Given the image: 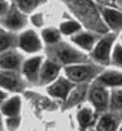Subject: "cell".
I'll list each match as a JSON object with an SVG mask.
<instances>
[{
    "instance_id": "1",
    "label": "cell",
    "mask_w": 122,
    "mask_h": 131,
    "mask_svg": "<svg viewBox=\"0 0 122 131\" xmlns=\"http://www.w3.org/2000/svg\"><path fill=\"white\" fill-rule=\"evenodd\" d=\"M70 9H72V12L76 14L75 18L82 25V27H86L87 31H93L99 35H105L109 32L100 17L98 7L94 5V3L73 2L70 3Z\"/></svg>"
},
{
    "instance_id": "2",
    "label": "cell",
    "mask_w": 122,
    "mask_h": 131,
    "mask_svg": "<svg viewBox=\"0 0 122 131\" xmlns=\"http://www.w3.org/2000/svg\"><path fill=\"white\" fill-rule=\"evenodd\" d=\"M46 57L59 63L62 67L91 62L90 57L86 53L81 51L72 42L64 41V40L54 46H50V55H46Z\"/></svg>"
},
{
    "instance_id": "3",
    "label": "cell",
    "mask_w": 122,
    "mask_h": 131,
    "mask_svg": "<svg viewBox=\"0 0 122 131\" xmlns=\"http://www.w3.org/2000/svg\"><path fill=\"white\" fill-rule=\"evenodd\" d=\"M104 67L98 66L93 62L89 63H81L75 66H68L63 67L62 75L68 79L75 85H82V84H93L96 77L102 73Z\"/></svg>"
},
{
    "instance_id": "4",
    "label": "cell",
    "mask_w": 122,
    "mask_h": 131,
    "mask_svg": "<svg viewBox=\"0 0 122 131\" xmlns=\"http://www.w3.org/2000/svg\"><path fill=\"white\" fill-rule=\"evenodd\" d=\"M118 41V35L108 32L105 35H102L100 39L98 40L95 48L93 49V51L90 53V60L98 66L107 68L110 66V57H112V51L113 48L116 45V42Z\"/></svg>"
},
{
    "instance_id": "5",
    "label": "cell",
    "mask_w": 122,
    "mask_h": 131,
    "mask_svg": "<svg viewBox=\"0 0 122 131\" xmlns=\"http://www.w3.org/2000/svg\"><path fill=\"white\" fill-rule=\"evenodd\" d=\"M17 49L26 57H34V55H40L45 45L41 40L40 32H37L35 28H26L21 34H18V41H17Z\"/></svg>"
},
{
    "instance_id": "6",
    "label": "cell",
    "mask_w": 122,
    "mask_h": 131,
    "mask_svg": "<svg viewBox=\"0 0 122 131\" xmlns=\"http://www.w3.org/2000/svg\"><path fill=\"white\" fill-rule=\"evenodd\" d=\"M28 25H30V17L22 13L14 2H12L9 12L3 18H0V27L16 35L28 28Z\"/></svg>"
},
{
    "instance_id": "7",
    "label": "cell",
    "mask_w": 122,
    "mask_h": 131,
    "mask_svg": "<svg viewBox=\"0 0 122 131\" xmlns=\"http://www.w3.org/2000/svg\"><path fill=\"white\" fill-rule=\"evenodd\" d=\"M109 95H110V90H108L107 88L100 86L95 82L90 84L86 98L89 104L98 113V116L109 111Z\"/></svg>"
},
{
    "instance_id": "8",
    "label": "cell",
    "mask_w": 122,
    "mask_h": 131,
    "mask_svg": "<svg viewBox=\"0 0 122 131\" xmlns=\"http://www.w3.org/2000/svg\"><path fill=\"white\" fill-rule=\"evenodd\" d=\"M100 4L102 5H96V7L107 30L119 36L122 34V10L114 8L113 5H105L104 3Z\"/></svg>"
},
{
    "instance_id": "9",
    "label": "cell",
    "mask_w": 122,
    "mask_h": 131,
    "mask_svg": "<svg viewBox=\"0 0 122 131\" xmlns=\"http://www.w3.org/2000/svg\"><path fill=\"white\" fill-rule=\"evenodd\" d=\"M45 55H34V57H26L22 68H21V75L27 82V85H36L39 84V76L41 71V66L44 63Z\"/></svg>"
},
{
    "instance_id": "10",
    "label": "cell",
    "mask_w": 122,
    "mask_h": 131,
    "mask_svg": "<svg viewBox=\"0 0 122 131\" xmlns=\"http://www.w3.org/2000/svg\"><path fill=\"white\" fill-rule=\"evenodd\" d=\"M27 86V82L22 77L21 72L0 71V89H3L10 95L22 93Z\"/></svg>"
},
{
    "instance_id": "11",
    "label": "cell",
    "mask_w": 122,
    "mask_h": 131,
    "mask_svg": "<svg viewBox=\"0 0 122 131\" xmlns=\"http://www.w3.org/2000/svg\"><path fill=\"white\" fill-rule=\"evenodd\" d=\"M62 71H63V67L59 63H57L55 60L45 57L44 63L41 66L37 86H44V88L49 86L51 82H54L60 75H62Z\"/></svg>"
},
{
    "instance_id": "12",
    "label": "cell",
    "mask_w": 122,
    "mask_h": 131,
    "mask_svg": "<svg viewBox=\"0 0 122 131\" xmlns=\"http://www.w3.org/2000/svg\"><path fill=\"white\" fill-rule=\"evenodd\" d=\"M102 35L95 34L93 31H87V30H82L81 32H79L77 35L72 36L68 41L72 42L76 48H79L81 51L86 53L87 55H90V53L93 51V49L95 48L98 40L100 39Z\"/></svg>"
},
{
    "instance_id": "13",
    "label": "cell",
    "mask_w": 122,
    "mask_h": 131,
    "mask_svg": "<svg viewBox=\"0 0 122 131\" xmlns=\"http://www.w3.org/2000/svg\"><path fill=\"white\" fill-rule=\"evenodd\" d=\"M26 57L18 50L12 49L0 55V71H12V72H21L22 64Z\"/></svg>"
},
{
    "instance_id": "14",
    "label": "cell",
    "mask_w": 122,
    "mask_h": 131,
    "mask_svg": "<svg viewBox=\"0 0 122 131\" xmlns=\"http://www.w3.org/2000/svg\"><path fill=\"white\" fill-rule=\"evenodd\" d=\"M75 84H72L68 79H66L63 75H60L54 82H51L49 86L45 88L46 94L55 98V99H62L66 102V99L68 98L70 93L75 89Z\"/></svg>"
},
{
    "instance_id": "15",
    "label": "cell",
    "mask_w": 122,
    "mask_h": 131,
    "mask_svg": "<svg viewBox=\"0 0 122 131\" xmlns=\"http://www.w3.org/2000/svg\"><path fill=\"white\" fill-rule=\"evenodd\" d=\"M122 123V112L108 111L98 117L95 131H119Z\"/></svg>"
},
{
    "instance_id": "16",
    "label": "cell",
    "mask_w": 122,
    "mask_h": 131,
    "mask_svg": "<svg viewBox=\"0 0 122 131\" xmlns=\"http://www.w3.org/2000/svg\"><path fill=\"white\" fill-rule=\"evenodd\" d=\"M98 117H99L98 113L89 103L80 105L76 111V121L81 131H87L90 128H94Z\"/></svg>"
},
{
    "instance_id": "17",
    "label": "cell",
    "mask_w": 122,
    "mask_h": 131,
    "mask_svg": "<svg viewBox=\"0 0 122 131\" xmlns=\"http://www.w3.org/2000/svg\"><path fill=\"white\" fill-rule=\"evenodd\" d=\"M94 82L107 88L108 90L122 88V71L113 67H107L102 71V73L96 77Z\"/></svg>"
},
{
    "instance_id": "18",
    "label": "cell",
    "mask_w": 122,
    "mask_h": 131,
    "mask_svg": "<svg viewBox=\"0 0 122 131\" xmlns=\"http://www.w3.org/2000/svg\"><path fill=\"white\" fill-rule=\"evenodd\" d=\"M21 112H22V98L18 94L9 95L0 105V114L3 116L4 119L21 117Z\"/></svg>"
},
{
    "instance_id": "19",
    "label": "cell",
    "mask_w": 122,
    "mask_h": 131,
    "mask_svg": "<svg viewBox=\"0 0 122 131\" xmlns=\"http://www.w3.org/2000/svg\"><path fill=\"white\" fill-rule=\"evenodd\" d=\"M89 86L90 84H82V85H76L75 89L70 93L68 98L66 99V108H72L76 107L85 100V98L87 96V91H89Z\"/></svg>"
},
{
    "instance_id": "20",
    "label": "cell",
    "mask_w": 122,
    "mask_h": 131,
    "mask_svg": "<svg viewBox=\"0 0 122 131\" xmlns=\"http://www.w3.org/2000/svg\"><path fill=\"white\" fill-rule=\"evenodd\" d=\"M58 30L60 31L62 36H66L68 39H71L72 36L77 35L79 32H81L84 30L82 25L76 19V18H67V19H63L60 21L59 26H58Z\"/></svg>"
},
{
    "instance_id": "21",
    "label": "cell",
    "mask_w": 122,
    "mask_h": 131,
    "mask_svg": "<svg viewBox=\"0 0 122 131\" xmlns=\"http://www.w3.org/2000/svg\"><path fill=\"white\" fill-rule=\"evenodd\" d=\"M40 36L45 46H54L63 41V36L58 27H42L40 31Z\"/></svg>"
},
{
    "instance_id": "22",
    "label": "cell",
    "mask_w": 122,
    "mask_h": 131,
    "mask_svg": "<svg viewBox=\"0 0 122 131\" xmlns=\"http://www.w3.org/2000/svg\"><path fill=\"white\" fill-rule=\"evenodd\" d=\"M18 35L12 34L0 27V55L12 49H17Z\"/></svg>"
},
{
    "instance_id": "23",
    "label": "cell",
    "mask_w": 122,
    "mask_h": 131,
    "mask_svg": "<svg viewBox=\"0 0 122 131\" xmlns=\"http://www.w3.org/2000/svg\"><path fill=\"white\" fill-rule=\"evenodd\" d=\"M14 3L18 7V9L28 17L36 13L41 8V5L45 4V2H40V0H19V2H14Z\"/></svg>"
},
{
    "instance_id": "24",
    "label": "cell",
    "mask_w": 122,
    "mask_h": 131,
    "mask_svg": "<svg viewBox=\"0 0 122 131\" xmlns=\"http://www.w3.org/2000/svg\"><path fill=\"white\" fill-rule=\"evenodd\" d=\"M109 111L122 112V88L112 89L109 95Z\"/></svg>"
},
{
    "instance_id": "25",
    "label": "cell",
    "mask_w": 122,
    "mask_h": 131,
    "mask_svg": "<svg viewBox=\"0 0 122 131\" xmlns=\"http://www.w3.org/2000/svg\"><path fill=\"white\" fill-rule=\"evenodd\" d=\"M109 67H113V68L122 71V42H119V40L116 42V45L113 48Z\"/></svg>"
},
{
    "instance_id": "26",
    "label": "cell",
    "mask_w": 122,
    "mask_h": 131,
    "mask_svg": "<svg viewBox=\"0 0 122 131\" xmlns=\"http://www.w3.org/2000/svg\"><path fill=\"white\" fill-rule=\"evenodd\" d=\"M4 126H5V128H8L9 131H16V130H18L19 126H21V117L4 119Z\"/></svg>"
},
{
    "instance_id": "27",
    "label": "cell",
    "mask_w": 122,
    "mask_h": 131,
    "mask_svg": "<svg viewBox=\"0 0 122 131\" xmlns=\"http://www.w3.org/2000/svg\"><path fill=\"white\" fill-rule=\"evenodd\" d=\"M12 7V2H4V0H0V18H3L10 9Z\"/></svg>"
},
{
    "instance_id": "28",
    "label": "cell",
    "mask_w": 122,
    "mask_h": 131,
    "mask_svg": "<svg viewBox=\"0 0 122 131\" xmlns=\"http://www.w3.org/2000/svg\"><path fill=\"white\" fill-rule=\"evenodd\" d=\"M9 95H10V94H8V93H7V91H4L3 89H0V105H2V103H3V102L9 96Z\"/></svg>"
},
{
    "instance_id": "29",
    "label": "cell",
    "mask_w": 122,
    "mask_h": 131,
    "mask_svg": "<svg viewBox=\"0 0 122 131\" xmlns=\"http://www.w3.org/2000/svg\"><path fill=\"white\" fill-rule=\"evenodd\" d=\"M4 128H5V126H4V118H3L2 114H0V131H4Z\"/></svg>"
},
{
    "instance_id": "30",
    "label": "cell",
    "mask_w": 122,
    "mask_h": 131,
    "mask_svg": "<svg viewBox=\"0 0 122 131\" xmlns=\"http://www.w3.org/2000/svg\"><path fill=\"white\" fill-rule=\"evenodd\" d=\"M118 40H119V42H122V34L118 36Z\"/></svg>"
},
{
    "instance_id": "31",
    "label": "cell",
    "mask_w": 122,
    "mask_h": 131,
    "mask_svg": "<svg viewBox=\"0 0 122 131\" xmlns=\"http://www.w3.org/2000/svg\"><path fill=\"white\" fill-rule=\"evenodd\" d=\"M87 131H95V128H90V130H87Z\"/></svg>"
},
{
    "instance_id": "32",
    "label": "cell",
    "mask_w": 122,
    "mask_h": 131,
    "mask_svg": "<svg viewBox=\"0 0 122 131\" xmlns=\"http://www.w3.org/2000/svg\"><path fill=\"white\" fill-rule=\"evenodd\" d=\"M119 131H122V123H121V127H119Z\"/></svg>"
}]
</instances>
